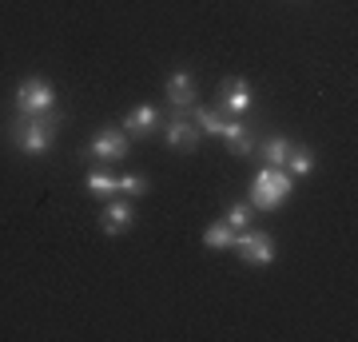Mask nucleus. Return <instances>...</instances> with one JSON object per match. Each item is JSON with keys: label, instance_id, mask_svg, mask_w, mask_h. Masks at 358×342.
<instances>
[{"label": "nucleus", "instance_id": "7", "mask_svg": "<svg viewBox=\"0 0 358 342\" xmlns=\"http://www.w3.org/2000/svg\"><path fill=\"white\" fill-rule=\"evenodd\" d=\"M100 223H103V231H108V235H128V231L136 227V211H131L128 199H112L108 207H103Z\"/></svg>", "mask_w": 358, "mask_h": 342}, {"label": "nucleus", "instance_id": "1", "mask_svg": "<svg viewBox=\"0 0 358 342\" xmlns=\"http://www.w3.org/2000/svg\"><path fill=\"white\" fill-rule=\"evenodd\" d=\"M291 191H294V179L287 167H263L251 179V207H259V211H279L282 203L291 199Z\"/></svg>", "mask_w": 358, "mask_h": 342}, {"label": "nucleus", "instance_id": "18", "mask_svg": "<svg viewBox=\"0 0 358 342\" xmlns=\"http://www.w3.org/2000/svg\"><path fill=\"white\" fill-rule=\"evenodd\" d=\"M227 148H231V155H251V152H255V136L243 127L235 140H227Z\"/></svg>", "mask_w": 358, "mask_h": 342}, {"label": "nucleus", "instance_id": "10", "mask_svg": "<svg viewBox=\"0 0 358 342\" xmlns=\"http://www.w3.org/2000/svg\"><path fill=\"white\" fill-rule=\"evenodd\" d=\"M124 127H128V140L131 136H152L155 127H159V112H155L152 104H140V108H131L128 112Z\"/></svg>", "mask_w": 358, "mask_h": 342}, {"label": "nucleus", "instance_id": "3", "mask_svg": "<svg viewBox=\"0 0 358 342\" xmlns=\"http://www.w3.org/2000/svg\"><path fill=\"white\" fill-rule=\"evenodd\" d=\"M52 108H56V88H52L48 80L28 76L16 84V112L20 115H44Z\"/></svg>", "mask_w": 358, "mask_h": 342}, {"label": "nucleus", "instance_id": "5", "mask_svg": "<svg viewBox=\"0 0 358 342\" xmlns=\"http://www.w3.org/2000/svg\"><path fill=\"white\" fill-rule=\"evenodd\" d=\"M251 104H255V92H251V84L243 76H231L219 84V108L223 112L243 115V112H251Z\"/></svg>", "mask_w": 358, "mask_h": 342}, {"label": "nucleus", "instance_id": "8", "mask_svg": "<svg viewBox=\"0 0 358 342\" xmlns=\"http://www.w3.org/2000/svg\"><path fill=\"white\" fill-rule=\"evenodd\" d=\"M164 140H167V148H176V152H192V148H199L203 131H199L192 120H171V124L164 127Z\"/></svg>", "mask_w": 358, "mask_h": 342}, {"label": "nucleus", "instance_id": "15", "mask_svg": "<svg viewBox=\"0 0 358 342\" xmlns=\"http://www.w3.org/2000/svg\"><path fill=\"white\" fill-rule=\"evenodd\" d=\"M195 127H199L203 136H219V140H223V131H227V120H219L215 112L199 108V112H195Z\"/></svg>", "mask_w": 358, "mask_h": 342}, {"label": "nucleus", "instance_id": "11", "mask_svg": "<svg viewBox=\"0 0 358 342\" xmlns=\"http://www.w3.org/2000/svg\"><path fill=\"white\" fill-rule=\"evenodd\" d=\"M287 171H291V176H310V171H315V167H319V155L310 152L307 143H291V152H287Z\"/></svg>", "mask_w": 358, "mask_h": 342}, {"label": "nucleus", "instance_id": "4", "mask_svg": "<svg viewBox=\"0 0 358 342\" xmlns=\"http://www.w3.org/2000/svg\"><path fill=\"white\" fill-rule=\"evenodd\" d=\"M235 247H239V255H243L247 266H271L275 263V239H271L267 231H239L235 235Z\"/></svg>", "mask_w": 358, "mask_h": 342}, {"label": "nucleus", "instance_id": "9", "mask_svg": "<svg viewBox=\"0 0 358 342\" xmlns=\"http://www.w3.org/2000/svg\"><path fill=\"white\" fill-rule=\"evenodd\" d=\"M167 100H171V108H192L195 104V76L192 72H171L167 76Z\"/></svg>", "mask_w": 358, "mask_h": 342}, {"label": "nucleus", "instance_id": "6", "mask_svg": "<svg viewBox=\"0 0 358 342\" xmlns=\"http://www.w3.org/2000/svg\"><path fill=\"white\" fill-rule=\"evenodd\" d=\"M96 159H108V164H115V159H128V131L124 127H103L100 136L92 140L88 148Z\"/></svg>", "mask_w": 358, "mask_h": 342}, {"label": "nucleus", "instance_id": "2", "mask_svg": "<svg viewBox=\"0 0 358 342\" xmlns=\"http://www.w3.org/2000/svg\"><path fill=\"white\" fill-rule=\"evenodd\" d=\"M52 131H56L52 112H44V115H20V120L8 127L13 143L24 155H44V152H48V148H52Z\"/></svg>", "mask_w": 358, "mask_h": 342}, {"label": "nucleus", "instance_id": "13", "mask_svg": "<svg viewBox=\"0 0 358 342\" xmlns=\"http://www.w3.org/2000/svg\"><path fill=\"white\" fill-rule=\"evenodd\" d=\"M287 152H291V143L282 140V136H271V140L263 143V159H267V167H282L287 164Z\"/></svg>", "mask_w": 358, "mask_h": 342}, {"label": "nucleus", "instance_id": "17", "mask_svg": "<svg viewBox=\"0 0 358 342\" xmlns=\"http://www.w3.org/2000/svg\"><path fill=\"white\" fill-rule=\"evenodd\" d=\"M115 191H124L128 199H140V195H148V179L143 176H124V179H115Z\"/></svg>", "mask_w": 358, "mask_h": 342}, {"label": "nucleus", "instance_id": "14", "mask_svg": "<svg viewBox=\"0 0 358 342\" xmlns=\"http://www.w3.org/2000/svg\"><path fill=\"white\" fill-rule=\"evenodd\" d=\"M84 187L96 195V199H108L115 191V176H108V171H88V179H84Z\"/></svg>", "mask_w": 358, "mask_h": 342}, {"label": "nucleus", "instance_id": "16", "mask_svg": "<svg viewBox=\"0 0 358 342\" xmlns=\"http://www.w3.org/2000/svg\"><path fill=\"white\" fill-rule=\"evenodd\" d=\"M227 227L235 231V235L251 227V203H235V207H231L227 211Z\"/></svg>", "mask_w": 358, "mask_h": 342}, {"label": "nucleus", "instance_id": "12", "mask_svg": "<svg viewBox=\"0 0 358 342\" xmlns=\"http://www.w3.org/2000/svg\"><path fill=\"white\" fill-rule=\"evenodd\" d=\"M203 243L211 251H227V247H235V231L227 227V219H219V223H211V227L203 231Z\"/></svg>", "mask_w": 358, "mask_h": 342}]
</instances>
